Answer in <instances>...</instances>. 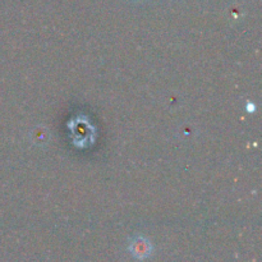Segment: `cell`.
Segmentation results:
<instances>
[{"label":"cell","mask_w":262,"mask_h":262,"mask_svg":"<svg viewBox=\"0 0 262 262\" xmlns=\"http://www.w3.org/2000/svg\"><path fill=\"white\" fill-rule=\"evenodd\" d=\"M152 243L145 237H135L129 243V252L136 260L143 261L152 255Z\"/></svg>","instance_id":"obj_1"},{"label":"cell","mask_w":262,"mask_h":262,"mask_svg":"<svg viewBox=\"0 0 262 262\" xmlns=\"http://www.w3.org/2000/svg\"><path fill=\"white\" fill-rule=\"evenodd\" d=\"M255 109H256V106H255V104H252V102H247V106H246V110H247L248 113H252V112H255Z\"/></svg>","instance_id":"obj_2"}]
</instances>
